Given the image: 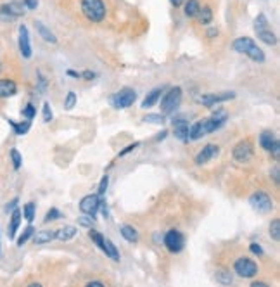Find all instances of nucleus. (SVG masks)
Here are the masks:
<instances>
[{
  "mask_svg": "<svg viewBox=\"0 0 280 287\" xmlns=\"http://www.w3.org/2000/svg\"><path fill=\"white\" fill-rule=\"evenodd\" d=\"M218 152H220L218 145H215V144H208V145H206L204 149L195 156V164L202 166V164H206L208 161H211L215 156H218Z\"/></svg>",
  "mask_w": 280,
  "mask_h": 287,
  "instance_id": "ddd939ff",
  "label": "nucleus"
},
{
  "mask_svg": "<svg viewBox=\"0 0 280 287\" xmlns=\"http://www.w3.org/2000/svg\"><path fill=\"white\" fill-rule=\"evenodd\" d=\"M19 223H21V211L17 208H14L12 213H10L9 239H14V237H16V232H17V229H19Z\"/></svg>",
  "mask_w": 280,
  "mask_h": 287,
  "instance_id": "6ab92c4d",
  "label": "nucleus"
},
{
  "mask_svg": "<svg viewBox=\"0 0 280 287\" xmlns=\"http://www.w3.org/2000/svg\"><path fill=\"white\" fill-rule=\"evenodd\" d=\"M69 76H73V78H82V73H76V71H68Z\"/></svg>",
  "mask_w": 280,
  "mask_h": 287,
  "instance_id": "de8ad7c7",
  "label": "nucleus"
},
{
  "mask_svg": "<svg viewBox=\"0 0 280 287\" xmlns=\"http://www.w3.org/2000/svg\"><path fill=\"white\" fill-rule=\"evenodd\" d=\"M188 123L187 121H184V120H177V121H173V134H175V137L178 139V141H182V142H187L188 141Z\"/></svg>",
  "mask_w": 280,
  "mask_h": 287,
  "instance_id": "dca6fc26",
  "label": "nucleus"
},
{
  "mask_svg": "<svg viewBox=\"0 0 280 287\" xmlns=\"http://www.w3.org/2000/svg\"><path fill=\"white\" fill-rule=\"evenodd\" d=\"M0 73H2V64H0Z\"/></svg>",
  "mask_w": 280,
  "mask_h": 287,
  "instance_id": "864d4df0",
  "label": "nucleus"
},
{
  "mask_svg": "<svg viewBox=\"0 0 280 287\" xmlns=\"http://www.w3.org/2000/svg\"><path fill=\"white\" fill-rule=\"evenodd\" d=\"M199 21H201V24H209L213 21V10L211 7H202V9H199Z\"/></svg>",
  "mask_w": 280,
  "mask_h": 287,
  "instance_id": "a878e982",
  "label": "nucleus"
},
{
  "mask_svg": "<svg viewBox=\"0 0 280 287\" xmlns=\"http://www.w3.org/2000/svg\"><path fill=\"white\" fill-rule=\"evenodd\" d=\"M121 236H123V239L128 240V242H137V240H139L137 229H134L132 225H123V227H121Z\"/></svg>",
  "mask_w": 280,
  "mask_h": 287,
  "instance_id": "b1692460",
  "label": "nucleus"
},
{
  "mask_svg": "<svg viewBox=\"0 0 280 287\" xmlns=\"http://www.w3.org/2000/svg\"><path fill=\"white\" fill-rule=\"evenodd\" d=\"M35 114H37V109H35L33 104H28V106L23 109V116L26 118V120H33Z\"/></svg>",
  "mask_w": 280,
  "mask_h": 287,
  "instance_id": "e433bc0d",
  "label": "nucleus"
},
{
  "mask_svg": "<svg viewBox=\"0 0 280 287\" xmlns=\"http://www.w3.org/2000/svg\"><path fill=\"white\" fill-rule=\"evenodd\" d=\"M24 218H26L28 220V222H33V220H35V204H33V202H28V204L26 206H24Z\"/></svg>",
  "mask_w": 280,
  "mask_h": 287,
  "instance_id": "2f4dec72",
  "label": "nucleus"
},
{
  "mask_svg": "<svg viewBox=\"0 0 280 287\" xmlns=\"http://www.w3.org/2000/svg\"><path fill=\"white\" fill-rule=\"evenodd\" d=\"M87 286H90V287H92V286H104V282H100V281H90Z\"/></svg>",
  "mask_w": 280,
  "mask_h": 287,
  "instance_id": "09e8293b",
  "label": "nucleus"
},
{
  "mask_svg": "<svg viewBox=\"0 0 280 287\" xmlns=\"http://www.w3.org/2000/svg\"><path fill=\"white\" fill-rule=\"evenodd\" d=\"M216 282H220V284H225V286H229V284H232V274H229L227 270H218L216 272Z\"/></svg>",
  "mask_w": 280,
  "mask_h": 287,
  "instance_id": "cd10ccee",
  "label": "nucleus"
},
{
  "mask_svg": "<svg viewBox=\"0 0 280 287\" xmlns=\"http://www.w3.org/2000/svg\"><path fill=\"white\" fill-rule=\"evenodd\" d=\"M17 202H19V199H17V197H16V199H12V201H10L9 204L5 206V211H7V213H9V211H12V209L16 208V204H17Z\"/></svg>",
  "mask_w": 280,
  "mask_h": 287,
  "instance_id": "c03bdc74",
  "label": "nucleus"
},
{
  "mask_svg": "<svg viewBox=\"0 0 280 287\" xmlns=\"http://www.w3.org/2000/svg\"><path fill=\"white\" fill-rule=\"evenodd\" d=\"M170 2H171V3H173V5H175V7H180V5H182V3H184V0H170Z\"/></svg>",
  "mask_w": 280,
  "mask_h": 287,
  "instance_id": "8fccbe9b",
  "label": "nucleus"
},
{
  "mask_svg": "<svg viewBox=\"0 0 280 287\" xmlns=\"http://www.w3.org/2000/svg\"><path fill=\"white\" fill-rule=\"evenodd\" d=\"M82 78H85V80H93V78H95V73H92V71H83V73H82Z\"/></svg>",
  "mask_w": 280,
  "mask_h": 287,
  "instance_id": "a18cd8bd",
  "label": "nucleus"
},
{
  "mask_svg": "<svg viewBox=\"0 0 280 287\" xmlns=\"http://www.w3.org/2000/svg\"><path fill=\"white\" fill-rule=\"evenodd\" d=\"M17 92V85L9 78L0 80V99H7V97L16 96Z\"/></svg>",
  "mask_w": 280,
  "mask_h": 287,
  "instance_id": "f3484780",
  "label": "nucleus"
},
{
  "mask_svg": "<svg viewBox=\"0 0 280 287\" xmlns=\"http://www.w3.org/2000/svg\"><path fill=\"white\" fill-rule=\"evenodd\" d=\"M59 218H62L61 211H59V209H55V208H52L50 211H48L47 215H45V223L54 222V220H59Z\"/></svg>",
  "mask_w": 280,
  "mask_h": 287,
  "instance_id": "473e14b6",
  "label": "nucleus"
},
{
  "mask_svg": "<svg viewBox=\"0 0 280 287\" xmlns=\"http://www.w3.org/2000/svg\"><path fill=\"white\" fill-rule=\"evenodd\" d=\"M135 99H137V92L134 89H121L120 92H116L111 97V106L116 109H127V107L134 106Z\"/></svg>",
  "mask_w": 280,
  "mask_h": 287,
  "instance_id": "39448f33",
  "label": "nucleus"
},
{
  "mask_svg": "<svg viewBox=\"0 0 280 287\" xmlns=\"http://www.w3.org/2000/svg\"><path fill=\"white\" fill-rule=\"evenodd\" d=\"M233 272L242 279H253L258 275V265L249 258H239L233 263Z\"/></svg>",
  "mask_w": 280,
  "mask_h": 287,
  "instance_id": "423d86ee",
  "label": "nucleus"
},
{
  "mask_svg": "<svg viewBox=\"0 0 280 287\" xmlns=\"http://www.w3.org/2000/svg\"><path fill=\"white\" fill-rule=\"evenodd\" d=\"M270 237L275 240V242L280 240V220H274V222L270 223Z\"/></svg>",
  "mask_w": 280,
  "mask_h": 287,
  "instance_id": "c85d7f7f",
  "label": "nucleus"
},
{
  "mask_svg": "<svg viewBox=\"0 0 280 287\" xmlns=\"http://www.w3.org/2000/svg\"><path fill=\"white\" fill-rule=\"evenodd\" d=\"M275 142H277V137H275L274 132L267 130V132H263V134L260 135V145L263 147L265 150H268V152H270V149L274 147Z\"/></svg>",
  "mask_w": 280,
  "mask_h": 287,
  "instance_id": "4be33fe9",
  "label": "nucleus"
},
{
  "mask_svg": "<svg viewBox=\"0 0 280 287\" xmlns=\"http://www.w3.org/2000/svg\"><path fill=\"white\" fill-rule=\"evenodd\" d=\"M182 102V89L180 87H173L164 94L163 100H161V113L163 114H171L177 111V107Z\"/></svg>",
  "mask_w": 280,
  "mask_h": 287,
  "instance_id": "20e7f679",
  "label": "nucleus"
},
{
  "mask_svg": "<svg viewBox=\"0 0 280 287\" xmlns=\"http://www.w3.org/2000/svg\"><path fill=\"white\" fill-rule=\"evenodd\" d=\"M139 145H140V142L130 144V145H128V147H125V149H123V150H121V152H120V156H125V154L132 152V150H135V149H137V147H139Z\"/></svg>",
  "mask_w": 280,
  "mask_h": 287,
  "instance_id": "ea45409f",
  "label": "nucleus"
},
{
  "mask_svg": "<svg viewBox=\"0 0 280 287\" xmlns=\"http://www.w3.org/2000/svg\"><path fill=\"white\" fill-rule=\"evenodd\" d=\"M199 9H201V3H199V0H188V2L185 3V16H187V17L197 16Z\"/></svg>",
  "mask_w": 280,
  "mask_h": 287,
  "instance_id": "393cba45",
  "label": "nucleus"
},
{
  "mask_svg": "<svg viewBox=\"0 0 280 287\" xmlns=\"http://www.w3.org/2000/svg\"><path fill=\"white\" fill-rule=\"evenodd\" d=\"M254 147L249 141H242L233 147V159L239 161V163H247V161L253 157Z\"/></svg>",
  "mask_w": 280,
  "mask_h": 287,
  "instance_id": "9b49d317",
  "label": "nucleus"
},
{
  "mask_svg": "<svg viewBox=\"0 0 280 287\" xmlns=\"http://www.w3.org/2000/svg\"><path fill=\"white\" fill-rule=\"evenodd\" d=\"M249 204L258 213H270L274 209V202H272L270 195H267L265 192H254L249 197Z\"/></svg>",
  "mask_w": 280,
  "mask_h": 287,
  "instance_id": "0eeeda50",
  "label": "nucleus"
},
{
  "mask_svg": "<svg viewBox=\"0 0 280 287\" xmlns=\"http://www.w3.org/2000/svg\"><path fill=\"white\" fill-rule=\"evenodd\" d=\"M78 222H80V225L89 227V229H92V225H93V218H92V216H90V218H89V216H82Z\"/></svg>",
  "mask_w": 280,
  "mask_h": 287,
  "instance_id": "58836bf2",
  "label": "nucleus"
},
{
  "mask_svg": "<svg viewBox=\"0 0 280 287\" xmlns=\"http://www.w3.org/2000/svg\"><path fill=\"white\" fill-rule=\"evenodd\" d=\"M233 97H235V94H233V92L206 94V96L201 97V102L204 104V106L211 107V106H215V104H218V102H225V100H229V99H233Z\"/></svg>",
  "mask_w": 280,
  "mask_h": 287,
  "instance_id": "f8f14e48",
  "label": "nucleus"
},
{
  "mask_svg": "<svg viewBox=\"0 0 280 287\" xmlns=\"http://www.w3.org/2000/svg\"><path fill=\"white\" fill-rule=\"evenodd\" d=\"M145 123H152V125H163L164 123V114H147L143 118Z\"/></svg>",
  "mask_w": 280,
  "mask_h": 287,
  "instance_id": "7c9ffc66",
  "label": "nucleus"
},
{
  "mask_svg": "<svg viewBox=\"0 0 280 287\" xmlns=\"http://www.w3.org/2000/svg\"><path fill=\"white\" fill-rule=\"evenodd\" d=\"M33 234H35V229H33V227H26V229H24L23 230V234H21V236H19V239H17V246H23V244H26V240L28 239H30V237L31 236H33Z\"/></svg>",
  "mask_w": 280,
  "mask_h": 287,
  "instance_id": "c756f323",
  "label": "nucleus"
},
{
  "mask_svg": "<svg viewBox=\"0 0 280 287\" xmlns=\"http://www.w3.org/2000/svg\"><path fill=\"white\" fill-rule=\"evenodd\" d=\"M54 239H55V230H40V232H35L33 236L35 244H47Z\"/></svg>",
  "mask_w": 280,
  "mask_h": 287,
  "instance_id": "412c9836",
  "label": "nucleus"
},
{
  "mask_svg": "<svg viewBox=\"0 0 280 287\" xmlns=\"http://www.w3.org/2000/svg\"><path fill=\"white\" fill-rule=\"evenodd\" d=\"M161 94H163V89H154L150 94H147V97L143 99V102H142L143 109H147V107H152L154 104H156L157 100L161 99Z\"/></svg>",
  "mask_w": 280,
  "mask_h": 287,
  "instance_id": "5701e85b",
  "label": "nucleus"
},
{
  "mask_svg": "<svg viewBox=\"0 0 280 287\" xmlns=\"http://www.w3.org/2000/svg\"><path fill=\"white\" fill-rule=\"evenodd\" d=\"M35 28H37L38 35H40V37L44 38L45 42H48V44H57V38H55V35L52 33V31L48 30V28L45 26L44 23H40V21H35Z\"/></svg>",
  "mask_w": 280,
  "mask_h": 287,
  "instance_id": "a211bd4d",
  "label": "nucleus"
},
{
  "mask_svg": "<svg viewBox=\"0 0 280 287\" xmlns=\"http://www.w3.org/2000/svg\"><path fill=\"white\" fill-rule=\"evenodd\" d=\"M107 184H109V178H107V175H106V177H102V180H100V184H99V191H97V195H99V197H104V195H106Z\"/></svg>",
  "mask_w": 280,
  "mask_h": 287,
  "instance_id": "f704fd0d",
  "label": "nucleus"
},
{
  "mask_svg": "<svg viewBox=\"0 0 280 287\" xmlns=\"http://www.w3.org/2000/svg\"><path fill=\"white\" fill-rule=\"evenodd\" d=\"M26 9H37V5H38V0H24V3H23Z\"/></svg>",
  "mask_w": 280,
  "mask_h": 287,
  "instance_id": "79ce46f5",
  "label": "nucleus"
},
{
  "mask_svg": "<svg viewBox=\"0 0 280 287\" xmlns=\"http://www.w3.org/2000/svg\"><path fill=\"white\" fill-rule=\"evenodd\" d=\"M164 246L170 253H180L185 246V237L178 230H170V232L164 236Z\"/></svg>",
  "mask_w": 280,
  "mask_h": 287,
  "instance_id": "6e6552de",
  "label": "nucleus"
},
{
  "mask_svg": "<svg viewBox=\"0 0 280 287\" xmlns=\"http://www.w3.org/2000/svg\"><path fill=\"white\" fill-rule=\"evenodd\" d=\"M215 35H218V30H215V28L208 31V37H215Z\"/></svg>",
  "mask_w": 280,
  "mask_h": 287,
  "instance_id": "3c124183",
  "label": "nucleus"
},
{
  "mask_svg": "<svg viewBox=\"0 0 280 287\" xmlns=\"http://www.w3.org/2000/svg\"><path fill=\"white\" fill-rule=\"evenodd\" d=\"M270 152L274 154L275 159H279V154H280V144H279V141L274 144V147H272V149H270Z\"/></svg>",
  "mask_w": 280,
  "mask_h": 287,
  "instance_id": "37998d69",
  "label": "nucleus"
},
{
  "mask_svg": "<svg viewBox=\"0 0 280 287\" xmlns=\"http://www.w3.org/2000/svg\"><path fill=\"white\" fill-rule=\"evenodd\" d=\"M232 47H233V50H235V52L247 55V57L253 59V61H256V62H263L265 61V52L261 50V48L258 47L256 44H254L253 38H249V37L237 38V40L233 42Z\"/></svg>",
  "mask_w": 280,
  "mask_h": 287,
  "instance_id": "f257e3e1",
  "label": "nucleus"
},
{
  "mask_svg": "<svg viewBox=\"0 0 280 287\" xmlns=\"http://www.w3.org/2000/svg\"><path fill=\"white\" fill-rule=\"evenodd\" d=\"M254 31H256L258 38H260L261 42H265L267 45L277 44V37H275V33L270 30L267 16H263V14H260V16L256 17V21H254Z\"/></svg>",
  "mask_w": 280,
  "mask_h": 287,
  "instance_id": "7ed1b4c3",
  "label": "nucleus"
},
{
  "mask_svg": "<svg viewBox=\"0 0 280 287\" xmlns=\"http://www.w3.org/2000/svg\"><path fill=\"white\" fill-rule=\"evenodd\" d=\"M274 180H275V184H279V164H275V168H274Z\"/></svg>",
  "mask_w": 280,
  "mask_h": 287,
  "instance_id": "49530a36",
  "label": "nucleus"
},
{
  "mask_svg": "<svg viewBox=\"0 0 280 287\" xmlns=\"http://www.w3.org/2000/svg\"><path fill=\"white\" fill-rule=\"evenodd\" d=\"M54 114H52V109H50V104L48 102H44V121L45 123H50Z\"/></svg>",
  "mask_w": 280,
  "mask_h": 287,
  "instance_id": "4c0bfd02",
  "label": "nucleus"
},
{
  "mask_svg": "<svg viewBox=\"0 0 280 287\" xmlns=\"http://www.w3.org/2000/svg\"><path fill=\"white\" fill-rule=\"evenodd\" d=\"M76 104V94L75 92H68V96H66V100H64V107L66 109H73Z\"/></svg>",
  "mask_w": 280,
  "mask_h": 287,
  "instance_id": "72a5a7b5",
  "label": "nucleus"
},
{
  "mask_svg": "<svg viewBox=\"0 0 280 287\" xmlns=\"http://www.w3.org/2000/svg\"><path fill=\"white\" fill-rule=\"evenodd\" d=\"M19 50L23 54L24 59L31 57V45H30V33H28V28L24 24L19 26Z\"/></svg>",
  "mask_w": 280,
  "mask_h": 287,
  "instance_id": "4468645a",
  "label": "nucleus"
},
{
  "mask_svg": "<svg viewBox=\"0 0 280 287\" xmlns=\"http://www.w3.org/2000/svg\"><path fill=\"white\" fill-rule=\"evenodd\" d=\"M10 157H12V164L16 170H19L21 168V163H23V159H21V154L17 152V149H12L10 150Z\"/></svg>",
  "mask_w": 280,
  "mask_h": 287,
  "instance_id": "c9c22d12",
  "label": "nucleus"
},
{
  "mask_svg": "<svg viewBox=\"0 0 280 287\" xmlns=\"http://www.w3.org/2000/svg\"><path fill=\"white\" fill-rule=\"evenodd\" d=\"M9 123L14 127V132H16V135H24L28 130H30V127H31V120L23 121V123H16V121L9 120Z\"/></svg>",
  "mask_w": 280,
  "mask_h": 287,
  "instance_id": "bb28decb",
  "label": "nucleus"
},
{
  "mask_svg": "<svg viewBox=\"0 0 280 287\" xmlns=\"http://www.w3.org/2000/svg\"><path fill=\"white\" fill-rule=\"evenodd\" d=\"M76 227H73V225H64V227H61L59 230H55V239H59V240H69V239H73V237L76 236Z\"/></svg>",
  "mask_w": 280,
  "mask_h": 287,
  "instance_id": "aec40b11",
  "label": "nucleus"
},
{
  "mask_svg": "<svg viewBox=\"0 0 280 287\" xmlns=\"http://www.w3.org/2000/svg\"><path fill=\"white\" fill-rule=\"evenodd\" d=\"M100 199L97 194H90V195H85V197L82 199V202H80V209H82V213H85V215L89 216H95L97 211L100 209Z\"/></svg>",
  "mask_w": 280,
  "mask_h": 287,
  "instance_id": "9d476101",
  "label": "nucleus"
},
{
  "mask_svg": "<svg viewBox=\"0 0 280 287\" xmlns=\"http://www.w3.org/2000/svg\"><path fill=\"white\" fill-rule=\"evenodd\" d=\"M249 249L253 251L254 254H258V256H263V249H261V246H260V244L253 242V244H251V246H249Z\"/></svg>",
  "mask_w": 280,
  "mask_h": 287,
  "instance_id": "a19ab883",
  "label": "nucleus"
},
{
  "mask_svg": "<svg viewBox=\"0 0 280 287\" xmlns=\"http://www.w3.org/2000/svg\"><path fill=\"white\" fill-rule=\"evenodd\" d=\"M99 247L102 249V253L106 254L107 258H111L113 261H120V251H118V247L114 246V242L111 239H106V237H102Z\"/></svg>",
  "mask_w": 280,
  "mask_h": 287,
  "instance_id": "2eb2a0df",
  "label": "nucleus"
},
{
  "mask_svg": "<svg viewBox=\"0 0 280 287\" xmlns=\"http://www.w3.org/2000/svg\"><path fill=\"white\" fill-rule=\"evenodd\" d=\"M261 286H267L265 282H253V287H261Z\"/></svg>",
  "mask_w": 280,
  "mask_h": 287,
  "instance_id": "603ef678",
  "label": "nucleus"
},
{
  "mask_svg": "<svg viewBox=\"0 0 280 287\" xmlns=\"http://www.w3.org/2000/svg\"><path fill=\"white\" fill-rule=\"evenodd\" d=\"M82 12L90 23H100L106 17V5L102 0H82Z\"/></svg>",
  "mask_w": 280,
  "mask_h": 287,
  "instance_id": "f03ea898",
  "label": "nucleus"
},
{
  "mask_svg": "<svg viewBox=\"0 0 280 287\" xmlns=\"http://www.w3.org/2000/svg\"><path fill=\"white\" fill-rule=\"evenodd\" d=\"M24 14V5L19 2H10L0 5V19L2 21H14Z\"/></svg>",
  "mask_w": 280,
  "mask_h": 287,
  "instance_id": "1a4fd4ad",
  "label": "nucleus"
}]
</instances>
